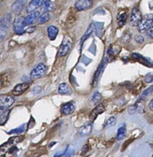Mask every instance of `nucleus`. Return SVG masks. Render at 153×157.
I'll list each match as a JSON object with an SVG mask.
<instances>
[{
	"mask_svg": "<svg viewBox=\"0 0 153 157\" xmlns=\"http://www.w3.org/2000/svg\"><path fill=\"white\" fill-rule=\"evenodd\" d=\"M23 136H14L0 147V156H12L18 151L16 144L21 142Z\"/></svg>",
	"mask_w": 153,
	"mask_h": 157,
	"instance_id": "obj_1",
	"label": "nucleus"
},
{
	"mask_svg": "<svg viewBox=\"0 0 153 157\" xmlns=\"http://www.w3.org/2000/svg\"><path fill=\"white\" fill-rule=\"evenodd\" d=\"M14 31L18 35H22L26 32L31 33L33 31H35V28L31 25H26L23 21V18H18L15 20L13 23Z\"/></svg>",
	"mask_w": 153,
	"mask_h": 157,
	"instance_id": "obj_2",
	"label": "nucleus"
},
{
	"mask_svg": "<svg viewBox=\"0 0 153 157\" xmlns=\"http://www.w3.org/2000/svg\"><path fill=\"white\" fill-rule=\"evenodd\" d=\"M15 102V98L6 94L0 95V113L9 110Z\"/></svg>",
	"mask_w": 153,
	"mask_h": 157,
	"instance_id": "obj_3",
	"label": "nucleus"
},
{
	"mask_svg": "<svg viewBox=\"0 0 153 157\" xmlns=\"http://www.w3.org/2000/svg\"><path fill=\"white\" fill-rule=\"evenodd\" d=\"M72 46V39L69 36H66L63 39L61 45H60L59 49H58V56L63 57L66 56L69 52H70L71 48Z\"/></svg>",
	"mask_w": 153,
	"mask_h": 157,
	"instance_id": "obj_4",
	"label": "nucleus"
},
{
	"mask_svg": "<svg viewBox=\"0 0 153 157\" xmlns=\"http://www.w3.org/2000/svg\"><path fill=\"white\" fill-rule=\"evenodd\" d=\"M48 67L45 64H38L33 70L31 71L30 77L32 79H39L42 78L47 73Z\"/></svg>",
	"mask_w": 153,
	"mask_h": 157,
	"instance_id": "obj_5",
	"label": "nucleus"
},
{
	"mask_svg": "<svg viewBox=\"0 0 153 157\" xmlns=\"http://www.w3.org/2000/svg\"><path fill=\"white\" fill-rule=\"evenodd\" d=\"M152 15H146L144 19H142L139 24L138 25L139 31L141 32H145L149 28L152 27Z\"/></svg>",
	"mask_w": 153,
	"mask_h": 157,
	"instance_id": "obj_6",
	"label": "nucleus"
},
{
	"mask_svg": "<svg viewBox=\"0 0 153 157\" xmlns=\"http://www.w3.org/2000/svg\"><path fill=\"white\" fill-rule=\"evenodd\" d=\"M107 61H108V60L106 59V58H104V59H103V61L101 62V64H100L99 67L98 69H97L96 72H95V75H94V78H93V87H96L97 84H98L100 78H101L102 75H103V71H104L105 68H106V64H107Z\"/></svg>",
	"mask_w": 153,
	"mask_h": 157,
	"instance_id": "obj_7",
	"label": "nucleus"
},
{
	"mask_svg": "<svg viewBox=\"0 0 153 157\" xmlns=\"http://www.w3.org/2000/svg\"><path fill=\"white\" fill-rule=\"evenodd\" d=\"M142 19L143 16L140 11L137 8H134L130 16V25L132 26H138Z\"/></svg>",
	"mask_w": 153,
	"mask_h": 157,
	"instance_id": "obj_8",
	"label": "nucleus"
},
{
	"mask_svg": "<svg viewBox=\"0 0 153 157\" xmlns=\"http://www.w3.org/2000/svg\"><path fill=\"white\" fill-rule=\"evenodd\" d=\"M93 6V0H78L75 5L78 11H85L90 9Z\"/></svg>",
	"mask_w": 153,
	"mask_h": 157,
	"instance_id": "obj_9",
	"label": "nucleus"
},
{
	"mask_svg": "<svg viewBox=\"0 0 153 157\" xmlns=\"http://www.w3.org/2000/svg\"><path fill=\"white\" fill-rule=\"evenodd\" d=\"M105 111H106V108H105V106L103 104H99V105H97L92 110L90 115H89V122L93 123L95 121V119L98 117L99 115L104 113Z\"/></svg>",
	"mask_w": 153,
	"mask_h": 157,
	"instance_id": "obj_10",
	"label": "nucleus"
},
{
	"mask_svg": "<svg viewBox=\"0 0 153 157\" xmlns=\"http://www.w3.org/2000/svg\"><path fill=\"white\" fill-rule=\"evenodd\" d=\"M75 110V104L73 101H69V102L66 103L61 107V112L63 115H70L73 113Z\"/></svg>",
	"mask_w": 153,
	"mask_h": 157,
	"instance_id": "obj_11",
	"label": "nucleus"
},
{
	"mask_svg": "<svg viewBox=\"0 0 153 157\" xmlns=\"http://www.w3.org/2000/svg\"><path fill=\"white\" fill-rule=\"evenodd\" d=\"M39 15L40 12L38 11H34V12L29 13V15H26L25 18H23V21L26 25H32L36 21Z\"/></svg>",
	"mask_w": 153,
	"mask_h": 157,
	"instance_id": "obj_12",
	"label": "nucleus"
},
{
	"mask_svg": "<svg viewBox=\"0 0 153 157\" xmlns=\"http://www.w3.org/2000/svg\"><path fill=\"white\" fill-rule=\"evenodd\" d=\"M29 87V84L27 83H22V84H18L15 86L12 90V94L14 96H19V95L22 94L25 91H26L28 88Z\"/></svg>",
	"mask_w": 153,
	"mask_h": 157,
	"instance_id": "obj_13",
	"label": "nucleus"
},
{
	"mask_svg": "<svg viewBox=\"0 0 153 157\" xmlns=\"http://www.w3.org/2000/svg\"><path fill=\"white\" fill-rule=\"evenodd\" d=\"M43 1H44V0H32V1L29 3V5H28L27 9H26V12H27L28 13H30V12L35 11L38 8L41 7Z\"/></svg>",
	"mask_w": 153,
	"mask_h": 157,
	"instance_id": "obj_14",
	"label": "nucleus"
},
{
	"mask_svg": "<svg viewBox=\"0 0 153 157\" xmlns=\"http://www.w3.org/2000/svg\"><path fill=\"white\" fill-rule=\"evenodd\" d=\"M58 94L62 95H69L72 93V89L66 83H62L58 86Z\"/></svg>",
	"mask_w": 153,
	"mask_h": 157,
	"instance_id": "obj_15",
	"label": "nucleus"
},
{
	"mask_svg": "<svg viewBox=\"0 0 153 157\" xmlns=\"http://www.w3.org/2000/svg\"><path fill=\"white\" fill-rule=\"evenodd\" d=\"M92 123H87V124L83 125V127L79 129V135L80 136H88V135L91 133V131H92Z\"/></svg>",
	"mask_w": 153,
	"mask_h": 157,
	"instance_id": "obj_16",
	"label": "nucleus"
},
{
	"mask_svg": "<svg viewBox=\"0 0 153 157\" xmlns=\"http://www.w3.org/2000/svg\"><path fill=\"white\" fill-rule=\"evenodd\" d=\"M26 2H27V0H15L13 4H12V10L15 12H20L25 7Z\"/></svg>",
	"mask_w": 153,
	"mask_h": 157,
	"instance_id": "obj_17",
	"label": "nucleus"
},
{
	"mask_svg": "<svg viewBox=\"0 0 153 157\" xmlns=\"http://www.w3.org/2000/svg\"><path fill=\"white\" fill-rule=\"evenodd\" d=\"M41 6L45 12H53L55 9V3L52 2L50 0H44Z\"/></svg>",
	"mask_w": 153,
	"mask_h": 157,
	"instance_id": "obj_18",
	"label": "nucleus"
},
{
	"mask_svg": "<svg viewBox=\"0 0 153 157\" xmlns=\"http://www.w3.org/2000/svg\"><path fill=\"white\" fill-rule=\"evenodd\" d=\"M48 32V36H49V39L51 41H53L55 39V38L57 37V35L58 33V28L55 27L54 25H50L47 29Z\"/></svg>",
	"mask_w": 153,
	"mask_h": 157,
	"instance_id": "obj_19",
	"label": "nucleus"
},
{
	"mask_svg": "<svg viewBox=\"0 0 153 157\" xmlns=\"http://www.w3.org/2000/svg\"><path fill=\"white\" fill-rule=\"evenodd\" d=\"M11 21H12V15L9 13H7L1 18V20H0V25L9 29L10 27Z\"/></svg>",
	"mask_w": 153,
	"mask_h": 157,
	"instance_id": "obj_20",
	"label": "nucleus"
},
{
	"mask_svg": "<svg viewBox=\"0 0 153 157\" xmlns=\"http://www.w3.org/2000/svg\"><path fill=\"white\" fill-rule=\"evenodd\" d=\"M51 15L49 14V12H44L42 15H39L38 18H37L38 19V23L39 25L45 24L46 22L49 21L50 20Z\"/></svg>",
	"mask_w": 153,
	"mask_h": 157,
	"instance_id": "obj_21",
	"label": "nucleus"
},
{
	"mask_svg": "<svg viewBox=\"0 0 153 157\" xmlns=\"http://www.w3.org/2000/svg\"><path fill=\"white\" fill-rule=\"evenodd\" d=\"M128 18V15L126 12H120L118 15H117V21H118V24L119 26H123L126 23Z\"/></svg>",
	"mask_w": 153,
	"mask_h": 157,
	"instance_id": "obj_22",
	"label": "nucleus"
},
{
	"mask_svg": "<svg viewBox=\"0 0 153 157\" xmlns=\"http://www.w3.org/2000/svg\"><path fill=\"white\" fill-rule=\"evenodd\" d=\"M9 114H10V110H7L0 113V125H4L7 122Z\"/></svg>",
	"mask_w": 153,
	"mask_h": 157,
	"instance_id": "obj_23",
	"label": "nucleus"
},
{
	"mask_svg": "<svg viewBox=\"0 0 153 157\" xmlns=\"http://www.w3.org/2000/svg\"><path fill=\"white\" fill-rule=\"evenodd\" d=\"M93 30H94V25H93V24H91V25L89 26V29H88V30L86 31V33L84 34V35L83 36V38H81V44H83V43L84 42V41H86V40L87 39L89 36H90L91 34H92V32H93Z\"/></svg>",
	"mask_w": 153,
	"mask_h": 157,
	"instance_id": "obj_24",
	"label": "nucleus"
},
{
	"mask_svg": "<svg viewBox=\"0 0 153 157\" xmlns=\"http://www.w3.org/2000/svg\"><path fill=\"white\" fill-rule=\"evenodd\" d=\"M115 124H116V119L114 117H111L106 121L104 124V127L105 128H109V127L115 126Z\"/></svg>",
	"mask_w": 153,
	"mask_h": 157,
	"instance_id": "obj_25",
	"label": "nucleus"
},
{
	"mask_svg": "<svg viewBox=\"0 0 153 157\" xmlns=\"http://www.w3.org/2000/svg\"><path fill=\"white\" fill-rule=\"evenodd\" d=\"M126 128L125 127H120L118 130V133H117V140H122L124 139V137L126 136Z\"/></svg>",
	"mask_w": 153,
	"mask_h": 157,
	"instance_id": "obj_26",
	"label": "nucleus"
},
{
	"mask_svg": "<svg viewBox=\"0 0 153 157\" xmlns=\"http://www.w3.org/2000/svg\"><path fill=\"white\" fill-rule=\"evenodd\" d=\"M8 30H9L8 28L0 25V42H2L6 38L8 33Z\"/></svg>",
	"mask_w": 153,
	"mask_h": 157,
	"instance_id": "obj_27",
	"label": "nucleus"
},
{
	"mask_svg": "<svg viewBox=\"0 0 153 157\" xmlns=\"http://www.w3.org/2000/svg\"><path fill=\"white\" fill-rule=\"evenodd\" d=\"M24 131H25V127H24V125H23V126H21V127H19L18 128L12 130L8 133H9V134H12V133H21Z\"/></svg>",
	"mask_w": 153,
	"mask_h": 157,
	"instance_id": "obj_28",
	"label": "nucleus"
},
{
	"mask_svg": "<svg viewBox=\"0 0 153 157\" xmlns=\"http://www.w3.org/2000/svg\"><path fill=\"white\" fill-rule=\"evenodd\" d=\"M152 89H153V87H152V86H151V87H149V88L147 89V90H145V91L143 92V94H142L141 99L146 98V97H148V95L150 94H152Z\"/></svg>",
	"mask_w": 153,
	"mask_h": 157,
	"instance_id": "obj_29",
	"label": "nucleus"
},
{
	"mask_svg": "<svg viewBox=\"0 0 153 157\" xmlns=\"http://www.w3.org/2000/svg\"><path fill=\"white\" fill-rule=\"evenodd\" d=\"M101 94L99 92H96V93L94 94L93 97H92V101L94 103H98L101 100Z\"/></svg>",
	"mask_w": 153,
	"mask_h": 157,
	"instance_id": "obj_30",
	"label": "nucleus"
},
{
	"mask_svg": "<svg viewBox=\"0 0 153 157\" xmlns=\"http://www.w3.org/2000/svg\"><path fill=\"white\" fill-rule=\"evenodd\" d=\"M135 41H136V42L139 43V44H143V43L144 42L145 39H144V38L143 37V35H135Z\"/></svg>",
	"mask_w": 153,
	"mask_h": 157,
	"instance_id": "obj_31",
	"label": "nucleus"
},
{
	"mask_svg": "<svg viewBox=\"0 0 153 157\" xmlns=\"http://www.w3.org/2000/svg\"><path fill=\"white\" fill-rule=\"evenodd\" d=\"M128 111H129V113H130V114H134L135 113H136L137 112L136 104H134V105L130 106V107H129V110H128Z\"/></svg>",
	"mask_w": 153,
	"mask_h": 157,
	"instance_id": "obj_32",
	"label": "nucleus"
},
{
	"mask_svg": "<svg viewBox=\"0 0 153 157\" xmlns=\"http://www.w3.org/2000/svg\"><path fill=\"white\" fill-rule=\"evenodd\" d=\"M146 32H147V35H148V36H149V38H152H152H153V36H152V33H153V28H152V27L149 28V29H148V30H146Z\"/></svg>",
	"mask_w": 153,
	"mask_h": 157,
	"instance_id": "obj_33",
	"label": "nucleus"
},
{
	"mask_svg": "<svg viewBox=\"0 0 153 157\" xmlns=\"http://www.w3.org/2000/svg\"><path fill=\"white\" fill-rule=\"evenodd\" d=\"M145 81H146V83L152 82V74L147 75V76L146 77V78H145Z\"/></svg>",
	"mask_w": 153,
	"mask_h": 157,
	"instance_id": "obj_34",
	"label": "nucleus"
},
{
	"mask_svg": "<svg viewBox=\"0 0 153 157\" xmlns=\"http://www.w3.org/2000/svg\"><path fill=\"white\" fill-rule=\"evenodd\" d=\"M149 109H150L151 110H153V100L152 99V101H150V103H149Z\"/></svg>",
	"mask_w": 153,
	"mask_h": 157,
	"instance_id": "obj_35",
	"label": "nucleus"
},
{
	"mask_svg": "<svg viewBox=\"0 0 153 157\" xmlns=\"http://www.w3.org/2000/svg\"><path fill=\"white\" fill-rule=\"evenodd\" d=\"M2 85V80L0 79V87H1Z\"/></svg>",
	"mask_w": 153,
	"mask_h": 157,
	"instance_id": "obj_36",
	"label": "nucleus"
}]
</instances>
